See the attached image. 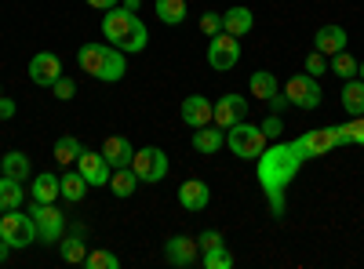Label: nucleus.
Returning <instances> with one entry per match:
<instances>
[{
  "mask_svg": "<svg viewBox=\"0 0 364 269\" xmlns=\"http://www.w3.org/2000/svg\"><path fill=\"white\" fill-rule=\"evenodd\" d=\"M80 153H84V146H80V138H77V135H63V138H55V149H51L55 164L70 168V164H77V157H80Z\"/></svg>",
  "mask_w": 364,
  "mask_h": 269,
  "instance_id": "5701e85b",
  "label": "nucleus"
},
{
  "mask_svg": "<svg viewBox=\"0 0 364 269\" xmlns=\"http://www.w3.org/2000/svg\"><path fill=\"white\" fill-rule=\"evenodd\" d=\"M357 77H360V80H364V62H360V70H357Z\"/></svg>",
  "mask_w": 364,
  "mask_h": 269,
  "instance_id": "c03bdc74",
  "label": "nucleus"
},
{
  "mask_svg": "<svg viewBox=\"0 0 364 269\" xmlns=\"http://www.w3.org/2000/svg\"><path fill=\"white\" fill-rule=\"evenodd\" d=\"M109 190H113V197H132L139 190V175L132 168H117L109 175Z\"/></svg>",
  "mask_w": 364,
  "mask_h": 269,
  "instance_id": "c756f323",
  "label": "nucleus"
},
{
  "mask_svg": "<svg viewBox=\"0 0 364 269\" xmlns=\"http://www.w3.org/2000/svg\"><path fill=\"white\" fill-rule=\"evenodd\" d=\"M132 171L139 175V182L154 186V182H161V178L168 175V153H164V149H157V146L135 149V157H132Z\"/></svg>",
  "mask_w": 364,
  "mask_h": 269,
  "instance_id": "0eeeda50",
  "label": "nucleus"
},
{
  "mask_svg": "<svg viewBox=\"0 0 364 269\" xmlns=\"http://www.w3.org/2000/svg\"><path fill=\"white\" fill-rule=\"evenodd\" d=\"M302 168V157L291 149V142H269L259 160H255V178L266 193L269 204V215L273 219H284V207H288V186L295 182V175Z\"/></svg>",
  "mask_w": 364,
  "mask_h": 269,
  "instance_id": "f257e3e1",
  "label": "nucleus"
},
{
  "mask_svg": "<svg viewBox=\"0 0 364 269\" xmlns=\"http://www.w3.org/2000/svg\"><path fill=\"white\" fill-rule=\"evenodd\" d=\"M240 121H248V102L240 99V95H223L219 102H215V124L226 131V128H233V124H240Z\"/></svg>",
  "mask_w": 364,
  "mask_h": 269,
  "instance_id": "4468645a",
  "label": "nucleus"
},
{
  "mask_svg": "<svg viewBox=\"0 0 364 269\" xmlns=\"http://www.w3.org/2000/svg\"><path fill=\"white\" fill-rule=\"evenodd\" d=\"M178 204L186 207V212H204V207L211 204V186L200 182V178H190V182H182L178 186Z\"/></svg>",
  "mask_w": 364,
  "mask_h": 269,
  "instance_id": "dca6fc26",
  "label": "nucleus"
},
{
  "mask_svg": "<svg viewBox=\"0 0 364 269\" xmlns=\"http://www.w3.org/2000/svg\"><path fill=\"white\" fill-rule=\"evenodd\" d=\"M248 87H252V95H255V99L269 102L273 95H277V77H273L269 70H259V73L248 77Z\"/></svg>",
  "mask_w": 364,
  "mask_h": 269,
  "instance_id": "c85d7f7f",
  "label": "nucleus"
},
{
  "mask_svg": "<svg viewBox=\"0 0 364 269\" xmlns=\"http://www.w3.org/2000/svg\"><path fill=\"white\" fill-rule=\"evenodd\" d=\"M77 171L87 178V186H109V175H113L109 160L102 157V149L99 153L95 149H84V153L77 157Z\"/></svg>",
  "mask_w": 364,
  "mask_h": 269,
  "instance_id": "f8f14e48",
  "label": "nucleus"
},
{
  "mask_svg": "<svg viewBox=\"0 0 364 269\" xmlns=\"http://www.w3.org/2000/svg\"><path fill=\"white\" fill-rule=\"evenodd\" d=\"M182 121H186L190 128L215 124V106H211V99H204V95H190V99H182Z\"/></svg>",
  "mask_w": 364,
  "mask_h": 269,
  "instance_id": "2eb2a0df",
  "label": "nucleus"
},
{
  "mask_svg": "<svg viewBox=\"0 0 364 269\" xmlns=\"http://www.w3.org/2000/svg\"><path fill=\"white\" fill-rule=\"evenodd\" d=\"M314 51H321V55H339V51H346V29L343 26H321L317 33H314Z\"/></svg>",
  "mask_w": 364,
  "mask_h": 269,
  "instance_id": "f3484780",
  "label": "nucleus"
},
{
  "mask_svg": "<svg viewBox=\"0 0 364 269\" xmlns=\"http://www.w3.org/2000/svg\"><path fill=\"white\" fill-rule=\"evenodd\" d=\"M302 70H306L310 77H324V73H328V55L310 51V55H306V62H302Z\"/></svg>",
  "mask_w": 364,
  "mask_h": 269,
  "instance_id": "c9c22d12",
  "label": "nucleus"
},
{
  "mask_svg": "<svg viewBox=\"0 0 364 269\" xmlns=\"http://www.w3.org/2000/svg\"><path fill=\"white\" fill-rule=\"evenodd\" d=\"M58 77H63V62H58L55 51H37L33 58H29V80H33L37 87H51Z\"/></svg>",
  "mask_w": 364,
  "mask_h": 269,
  "instance_id": "ddd939ff",
  "label": "nucleus"
},
{
  "mask_svg": "<svg viewBox=\"0 0 364 269\" xmlns=\"http://www.w3.org/2000/svg\"><path fill=\"white\" fill-rule=\"evenodd\" d=\"M226 146H230V153L240 157V160H259V153H262L269 142H266L262 128H255V124H248V121H240V124L226 128Z\"/></svg>",
  "mask_w": 364,
  "mask_h": 269,
  "instance_id": "7ed1b4c3",
  "label": "nucleus"
},
{
  "mask_svg": "<svg viewBox=\"0 0 364 269\" xmlns=\"http://www.w3.org/2000/svg\"><path fill=\"white\" fill-rule=\"evenodd\" d=\"M284 95H288V106H295V109H317L321 99H324L317 77H310V73H295V77H288Z\"/></svg>",
  "mask_w": 364,
  "mask_h": 269,
  "instance_id": "6e6552de",
  "label": "nucleus"
},
{
  "mask_svg": "<svg viewBox=\"0 0 364 269\" xmlns=\"http://www.w3.org/2000/svg\"><path fill=\"white\" fill-rule=\"evenodd\" d=\"M200 29L208 37H215V33H223V15H215V11H208L204 18H200Z\"/></svg>",
  "mask_w": 364,
  "mask_h": 269,
  "instance_id": "4c0bfd02",
  "label": "nucleus"
},
{
  "mask_svg": "<svg viewBox=\"0 0 364 269\" xmlns=\"http://www.w3.org/2000/svg\"><path fill=\"white\" fill-rule=\"evenodd\" d=\"M0 241H8L11 248H29L37 241L33 215H22L18 207H15V212H4V219H0Z\"/></svg>",
  "mask_w": 364,
  "mask_h": 269,
  "instance_id": "423d86ee",
  "label": "nucleus"
},
{
  "mask_svg": "<svg viewBox=\"0 0 364 269\" xmlns=\"http://www.w3.org/2000/svg\"><path fill=\"white\" fill-rule=\"evenodd\" d=\"M164 258L178 269H186L200 258V244H197V236H186V233H175L168 236V244H164Z\"/></svg>",
  "mask_w": 364,
  "mask_h": 269,
  "instance_id": "9b49d317",
  "label": "nucleus"
},
{
  "mask_svg": "<svg viewBox=\"0 0 364 269\" xmlns=\"http://www.w3.org/2000/svg\"><path fill=\"white\" fill-rule=\"evenodd\" d=\"M0 95H4V92H0Z\"/></svg>",
  "mask_w": 364,
  "mask_h": 269,
  "instance_id": "a18cd8bd",
  "label": "nucleus"
},
{
  "mask_svg": "<svg viewBox=\"0 0 364 269\" xmlns=\"http://www.w3.org/2000/svg\"><path fill=\"white\" fill-rule=\"evenodd\" d=\"M343 109L350 116H364V80L360 77H350L343 84Z\"/></svg>",
  "mask_w": 364,
  "mask_h": 269,
  "instance_id": "393cba45",
  "label": "nucleus"
},
{
  "mask_svg": "<svg viewBox=\"0 0 364 269\" xmlns=\"http://www.w3.org/2000/svg\"><path fill=\"white\" fill-rule=\"evenodd\" d=\"M77 62L87 77H95L102 84H117L120 77L128 73V62H124V51L113 48V44H84L77 51Z\"/></svg>",
  "mask_w": 364,
  "mask_h": 269,
  "instance_id": "f03ea898",
  "label": "nucleus"
},
{
  "mask_svg": "<svg viewBox=\"0 0 364 269\" xmlns=\"http://www.w3.org/2000/svg\"><path fill=\"white\" fill-rule=\"evenodd\" d=\"M22 200H26V190L18 178L0 175V212H15V207H22Z\"/></svg>",
  "mask_w": 364,
  "mask_h": 269,
  "instance_id": "bb28decb",
  "label": "nucleus"
},
{
  "mask_svg": "<svg viewBox=\"0 0 364 269\" xmlns=\"http://www.w3.org/2000/svg\"><path fill=\"white\" fill-rule=\"evenodd\" d=\"M135 26H139L135 11H128V8H109V11L102 15V37H106V44H113V48H124Z\"/></svg>",
  "mask_w": 364,
  "mask_h": 269,
  "instance_id": "1a4fd4ad",
  "label": "nucleus"
},
{
  "mask_svg": "<svg viewBox=\"0 0 364 269\" xmlns=\"http://www.w3.org/2000/svg\"><path fill=\"white\" fill-rule=\"evenodd\" d=\"M259 128H262L266 142H277V138L284 135V121H281V113H269V116H266V121H262Z\"/></svg>",
  "mask_w": 364,
  "mask_h": 269,
  "instance_id": "f704fd0d",
  "label": "nucleus"
},
{
  "mask_svg": "<svg viewBox=\"0 0 364 269\" xmlns=\"http://www.w3.org/2000/svg\"><path fill=\"white\" fill-rule=\"evenodd\" d=\"M336 146H343V142H339V128H336V124H331V128L302 131V135L291 142V149L302 157V164H306V160H317V157H328V149H336Z\"/></svg>",
  "mask_w": 364,
  "mask_h": 269,
  "instance_id": "20e7f679",
  "label": "nucleus"
},
{
  "mask_svg": "<svg viewBox=\"0 0 364 269\" xmlns=\"http://www.w3.org/2000/svg\"><path fill=\"white\" fill-rule=\"evenodd\" d=\"M328 70L336 73V77H343V80H350V77H357V70H360V62L353 55H346V51H339V55H331L328 58Z\"/></svg>",
  "mask_w": 364,
  "mask_h": 269,
  "instance_id": "2f4dec72",
  "label": "nucleus"
},
{
  "mask_svg": "<svg viewBox=\"0 0 364 269\" xmlns=\"http://www.w3.org/2000/svg\"><path fill=\"white\" fill-rule=\"evenodd\" d=\"M15 113H18V106H15L11 99H4V95H0V121H11Z\"/></svg>",
  "mask_w": 364,
  "mask_h": 269,
  "instance_id": "ea45409f",
  "label": "nucleus"
},
{
  "mask_svg": "<svg viewBox=\"0 0 364 269\" xmlns=\"http://www.w3.org/2000/svg\"><path fill=\"white\" fill-rule=\"evenodd\" d=\"M200 262H204V269H233V255H230V248H226V244L200 251Z\"/></svg>",
  "mask_w": 364,
  "mask_h": 269,
  "instance_id": "473e14b6",
  "label": "nucleus"
},
{
  "mask_svg": "<svg viewBox=\"0 0 364 269\" xmlns=\"http://www.w3.org/2000/svg\"><path fill=\"white\" fill-rule=\"evenodd\" d=\"M252 26H255V15H252V8H245V4L223 11V33H230V37H237V40L248 37Z\"/></svg>",
  "mask_w": 364,
  "mask_h": 269,
  "instance_id": "6ab92c4d",
  "label": "nucleus"
},
{
  "mask_svg": "<svg viewBox=\"0 0 364 269\" xmlns=\"http://www.w3.org/2000/svg\"><path fill=\"white\" fill-rule=\"evenodd\" d=\"M237 62H240V40H237V37L215 33V37L208 40V66H211V70L230 73Z\"/></svg>",
  "mask_w": 364,
  "mask_h": 269,
  "instance_id": "9d476101",
  "label": "nucleus"
},
{
  "mask_svg": "<svg viewBox=\"0 0 364 269\" xmlns=\"http://www.w3.org/2000/svg\"><path fill=\"white\" fill-rule=\"evenodd\" d=\"M8 251H11V244H8V241H0V262H8Z\"/></svg>",
  "mask_w": 364,
  "mask_h": 269,
  "instance_id": "37998d69",
  "label": "nucleus"
},
{
  "mask_svg": "<svg viewBox=\"0 0 364 269\" xmlns=\"http://www.w3.org/2000/svg\"><path fill=\"white\" fill-rule=\"evenodd\" d=\"M29 193H33L37 204H55L58 197H63V193H58V178H55L51 171H41V175L33 178V186H29Z\"/></svg>",
  "mask_w": 364,
  "mask_h": 269,
  "instance_id": "a878e982",
  "label": "nucleus"
},
{
  "mask_svg": "<svg viewBox=\"0 0 364 269\" xmlns=\"http://www.w3.org/2000/svg\"><path fill=\"white\" fill-rule=\"evenodd\" d=\"M226 146V135H223V128L215 124H204V128H193V149L197 153H204V157H215L219 149Z\"/></svg>",
  "mask_w": 364,
  "mask_h": 269,
  "instance_id": "aec40b11",
  "label": "nucleus"
},
{
  "mask_svg": "<svg viewBox=\"0 0 364 269\" xmlns=\"http://www.w3.org/2000/svg\"><path fill=\"white\" fill-rule=\"evenodd\" d=\"M87 8H95V11H109V8H117L120 0H84Z\"/></svg>",
  "mask_w": 364,
  "mask_h": 269,
  "instance_id": "79ce46f5",
  "label": "nucleus"
},
{
  "mask_svg": "<svg viewBox=\"0 0 364 269\" xmlns=\"http://www.w3.org/2000/svg\"><path fill=\"white\" fill-rule=\"evenodd\" d=\"M102 157L109 160V168H132V157H135V146L124 138V135H109L102 142Z\"/></svg>",
  "mask_w": 364,
  "mask_h": 269,
  "instance_id": "a211bd4d",
  "label": "nucleus"
},
{
  "mask_svg": "<svg viewBox=\"0 0 364 269\" xmlns=\"http://www.w3.org/2000/svg\"><path fill=\"white\" fill-rule=\"evenodd\" d=\"M336 128H339L343 146H364V116H350L346 124H336Z\"/></svg>",
  "mask_w": 364,
  "mask_h": 269,
  "instance_id": "7c9ffc66",
  "label": "nucleus"
},
{
  "mask_svg": "<svg viewBox=\"0 0 364 269\" xmlns=\"http://www.w3.org/2000/svg\"><path fill=\"white\" fill-rule=\"evenodd\" d=\"M51 92H55V99H63V102H70V99L77 95V84H73L70 77H58V80L51 84Z\"/></svg>",
  "mask_w": 364,
  "mask_h": 269,
  "instance_id": "e433bc0d",
  "label": "nucleus"
},
{
  "mask_svg": "<svg viewBox=\"0 0 364 269\" xmlns=\"http://www.w3.org/2000/svg\"><path fill=\"white\" fill-rule=\"evenodd\" d=\"M154 11L164 26H182L186 22V0H154Z\"/></svg>",
  "mask_w": 364,
  "mask_h": 269,
  "instance_id": "cd10ccee",
  "label": "nucleus"
},
{
  "mask_svg": "<svg viewBox=\"0 0 364 269\" xmlns=\"http://www.w3.org/2000/svg\"><path fill=\"white\" fill-rule=\"evenodd\" d=\"M87 190H91L87 178H84L77 168H73V171L66 168V175L58 178V193H63V200H70V204H80V200L87 197Z\"/></svg>",
  "mask_w": 364,
  "mask_h": 269,
  "instance_id": "4be33fe9",
  "label": "nucleus"
},
{
  "mask_svg": "<svg viewBox=\"0 0 364 269\" xmlns=\"http://www.w3.org/2000/svg\"><path fill=\"white\" fill-rule=\"evenodd\" d=\"M63 251V258L70 262V265H84V258H87V244H84V226H73V233H66V244L58 248Z\"/></svg>",
  "mask_w": 364,
  "mask_h": 269,
  "instance_id": "b1692460",
  "label": "nucleus"
},
{
  "mask_svg": "<svg viewBox=\"0 0 364 269\" xmlns=\"http://www.w3.org/2000/svg\"><path fill=\"white\" fill-rule=\"evenodd\" d=\"M29 215H33V222H37V241H44V244H58L66 236V215L58 212L55 204H29Z\"/></svg>",
  "mask_w": 364,
  "mask_h": 269,
  "instance_id": "39448f33",
  "label": "nucleus"
},
{
  "mask_svg": "<svg viewBox=\"0 0 364 269\" xmlns=\"http://www.w3.org/2000/svg\"><path fill=\"white\" fill-rule=\"evenodd\" d=\"M84 265H87V269H120V258H117L113 251H102V248H95V251H87Z\"/></svg>",
  "mask_w": 364,
  "mask_h": 269,
  "instance_id": "72a5a7b5",
  "label": "nucleus"
},
{
  "mask_svg": "<svg viewBox=\"0 0 364 269\" xmlns=\"http://www.w3.org/2000/svg\"><path fill=\"white\" fill-rule=\"evenodd\" d=\"M197 244H200V251H208V248H219V244H223V233H219V229H204V233L197 236Z\"/></svg>",
  "mask_w": 364,
  "mask_h": 269,
  "instance_id": "58836bf2",
  "label": "nucleus"
},
{
  "mask_svg": "<svg viewBox=\"0 0 364 269\" xmlns=\"http://www.w3.org/2000/svg\"><path fill=\"white\" fill-rule=\"evenodd\" d=\"M266 106H269V113H281V109L288 106V95H284V92H277V95H273Z\"/></svg>",
  "mask_w": 364,
  "mask_h": 269,
  "instance_id": "a19ab883",
  "label": "nucleus"
},
{
  "mask_svg": "<svg viewBox=\"0 0 364 269\" xmlns=\"http://www.w3.org/2000/svg\"><path fill=\"white\" fill-rule=\"evenodd\" d=\"M0 171H4L8 178H18V182H29V178H33V164H29V157L22 153V149H11V153L0 157Z\"/></svg>",
  "mask_w": 364,
  "mask_h": 269,
  "instance_id": "412c9836",
  "label": "nucleus"
}]
</instances>
